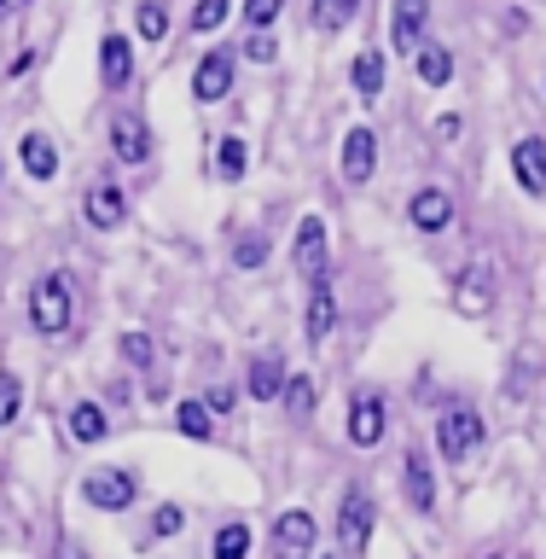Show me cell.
Returning <instances> with one entry per match:
<instances>
[{
  "label": "cell",
  "mask_w": 546,
  "mask_h": 559,
  "mask_svg": "<svg viewBox=\"0 0 546 559\" xmlns=\"http://www.w3.org/2000/svg\"><path fill=\"white\" fill-rule=\"evenodd\" d=\"M29 321L35 332H47V338H64L70 321H76V286H70V274H41L29 286Z\"/></svg>",
  "instance_id": "1"
},
{
  "label": "cell",
  "mask_w": 546,
  "mask_h": 559,
  "mask_svg": "<svg viewBox=\"0 0 546 559\" xmlns=\"http://www.w3.org/2000/svg\"><path fill=\"white\" fill-rule=\"evenodd\" d=\"M436 449H442V461L448 466H460V461H471V454L483 449V414L477 408H442V419H436Z\"/></svg>",
  "instance_id": "2"
},
{
  "label": "cell",
  "mask_w": 546,
  "mask_h": 559,
  "mask_svg": "<svg viewBox=\"0 0 546 559\" xmlns=\"http://www.w3.org/2000/svg\"><path fill=\"white\" fill-rule=\"evenodd\" d=\"M82 496H87V507H99V513H122V507H134L139 478H134V466H99V472H87Z\"/></svg>",
  "instance_id": "3"
},
{
  "label": "cell",
  "mask_w": 546,
  "mask_h": 559,
  "mask_svg": "<svg viewBox=\"0 0 546 559\" xmlns=\"http://www.w3.org/2000/svg\"><path fill=\"white\" fill-rule=\"evenodd\" d=\"M384 431H390V402H384V391H355L349 396V443L378 449Z\"/></svg>",
  "instance_id": "4"
},
{
  "label": "cell",
  "mask_w": 546,
  "mask_h": 559,
  "mask_svg": "<svg viewBox=\"0 0 546 559\" xmlns=\"http://www.w3.org/2000/svg\"><path fill=\"white\" fill-rule=\"evenodd\" d=\"M373 496H366L361 484H349L343 489V507H338V542H343V554H366V542H373Z\"/></svg>",
  "instance_id": "5"
},
{
  "label": "cell",
  "mask_w": 546,
  "mask_h": 559,
  "mask_svg": "<svg viewBox=\"0 0 546 559\" xmlns=\"http://www.w3.org/2000/svg\"><path fill=\"white\" fill-rule=\"evenodd\" d=\"M314 536H320V524H314L308 507L279 513V519H274V559H308V554H314Z\"/></svg>",
  "instance_id": "6"
},
{
  "label": "cell",
  "mask_w": 546,
  "mask_h": 559,
  "mask_svg": "<svg viewBox=\"0 0 546 559\" xmlns=\"http://www.w3.org/2000/svg\"><path fill=\"white\" fill-rule=\"evenodd\" d=\"M453 304H460L465 321H483L488 309H495V262L477 257L471 269L460 274V286H453Z\"/></svg>",
  "instance_id": "7"
},
{
  "label": "cell",
  "mask_w": 546,
  "mask_h": 559,
  "mask_svg": "<svg viewBox=\"0 0 546 559\" xmlns=\"http://www.w3.org/2000/svg\"><path fill=\"white\" fill-rule=\"evenodd\" d=\"M82 210H87V227L117 234V227L129 222V192H122L117 181H94V187H87V199H82Z\"/></svg>",
  "instance_id": "8"
},
{
  "label": "cell",
  "mask_w": 546,
  "mask_h": 559,
  "mask_svg": "<svg viewBox=\"0 0 546 559\" xmlns=\"http://www.w3.org/2000/svg\"><path fill=\"white\" fill-rule=\"evenodd\" d=\"M227 87H233V52L209 47L198 70H192V94H198V105H216V99H227Z\"/></svg>",
  "instance_id": "9"
},
{
  "label": "cell",
  "mask_w": 546,
  "mask_h": 559,
  "mask_svg": "<svg viewBox=\"0 0 546 559\" xmlns=\"http://www.w3.org/2000/svg\"><path fill=\"white\" fill-rule=\"evenodd\" d=\"M425 17H430V0H396V17H390V47L401 59H413L425 47Z\"/></svg>",
  "instance_id": "10"
},
{
  "label": "cell",
  "mask_w": 546,
  "mask_h": 559,
  "mask_svg": "<svg viewBox=\"0 0 546 559\" xmlns=\"http://www.w3.org/2000/svg\"><path fill=\"white\" fill-rule=\"evenodd\" d=\"M378 169V134L373 129H349L343 134V181L349 187H366Z\"/></svg>",
  "instance_id": "11"
},
{
  "label": "cell",
  "mask_w": 546,
  "mask_h": 559,
  "mask_svg": "<svg viewBox=\"0 0 546 559\" xmlns=\"http://www.w3.org/2000/svg\"><path fill=\"white\" fill-rule=\"evenodd\" d=\"M331 234V227L320 222V216H303V222H296V245H291V262H296V269H303L308 280H320V269H326V239Z\"/></svg>",
  "instance_id": "12"
},
{
  "label": "cell",
  "mask_w": 546,
  "mask_h": 559,
  "mask_svg": "<svg viewBox=\"0 0 546 559\" xmlns=\"http://www.w3.org/2000/svg\"><path fill=\"white\" fill-rule=\"evenodd\" d=\"M408 216H413L418 234H442V227L453 222V192L448 187H418L413 204H408Z\"/></svg>",
  "instance_id": "13"
},
{
  "label": "cell",
  "mask_w": 546,
  "mask_h": 559,
  "mask_svg": "<svg viewBox=\"0 0 546 559\" xmlns=\"http://www.w3.org/2000/svg\"><path fill=\"white\" fill-rule=\"evenodd\" d=\"M512 175H518V187L523 192H546V140L541 134H523L518 146H512Z\"/></svg>",
  "instance_id": "14"
},
{
  "label": "cell",
  "mask_w": 546,
  "mask_h": 559,
  "mask_svg": "<svg viewBox=\"0 0 546 559\" xmlns=\"http://www.w3.org/2000/svg\"><path fill=\"white\" fill-rule=\"evenodd\" d=\"M99 82L105 87H129L134 82V41L129 35H105L99 41Z\"/></svg>",
  "instance_id": "15"
},
{
  "label": "cell",
  "mask_w": 546,
  "mask_h": 559,
  "mask_svg": "<svg viewBox=\"0 0 546 559\" xmlns=\"http://www.w3.org/2000/svg\"><path fill=\"white\" fill-rule=\"evenodd\" d=\"M111 152L122 157V164H146L151 157V129L139 117H129V111L111 117Z\"/></svg>",
  "instance_id": "16"
},
{
  "label": "cell",
  "mask_w": 546,
  "mask_h": 559,
  "mask_svg": "<svg viewBox=\"0 0 546 559\" xmlns=\"http://www.w3.org/2000/svg\"><path fill=\"white\" fill-rule=\"evenodd\" d=\"M401 489H408L413 513H430V507H436V478H430V461H425L418 449L401 461Z\"/></svg>",
  "instance_id": "17"
},
{
  "label": "cell",
  "mask_w": 546,
  "mask_h": 559,
  "mask_svg": "<svg viewBox=\"0 0 546 559\" xmlns=\"http://www.w3.org/2000/svg\"><path fill=\"white\" fill-rule=\"evenodd\" d=\"M17 157H24L29 181H52V175H59V146H52L47 134H24L17 140Z\"/></svg>",
  "instance_id": "18"
},
{
  "label": "cell",
  "mask_w": 546,
  "mask_h": 559,
  "mask_svg": "<svg viewBox=\"0 0 546 559\" xmlns=\"http://www.w3.org/2000/svg\"><path fill=\"white\" fill-rule=\"evenodd\" d=\"M331 326H338V297H331L326 280H314V292H308V338L314 344L331 338Z\"/></svg>",
  "instance_id": "19"
},
{
  "label": "cell",
  "mask_w": 546,
  "mask_h": 559,
  "mask_svg": "<svg viewBox=\"0 0 546 559\" xmlns=\"http://www.w3.org/2000/svg\"><path fill=\"white\" fill-rule=\"evenodd\" d=\"M286 367H279V356L268 361V356H262V361H251V379H244V391H251L256 402H274V396H286Z\"/></svg>",
  "instance_id": "20"
},
{
  "label": "cell",
  "mask_w": 546,
  "mask_h": 559,
  "mask_svg": "<svg viewBox=\"0 0 546 559\" xmlns=\"http://www.w3.org/2000/svg\"><path fill=\"white\" fill-rule=\"evenodd\" d=\"M413 64H418V82H425V87H442L453 76V52L442 41H425V47L413 52Z\"/></svg>",
  "instance_id": "21"
},
{
  "label": "cell",
  "mask_w": 546,
  "mask_h": 559,
  "mask_svg": "<svg viewBox=\"0 0 546 559\" xmlns=\"http://www.w3.org/2000/svg\"><path fill=\"white\" fill-rule=\"evenodd\" d=\"M349 76H355V94H361V99H378V94H384V52L366 47L361 59L349 64Z\"/></svg>",
  "instance_id": "22"
},
{
  "label": "cell",
  "mask_w": 546,
  "mask_h": 559,
  "mask_svg": "<svg viewBox=\"0 0 546 559\" xmlns=\"http://www.w3.org/2000/svg\"><path fill=\"white\" fill-rule=\"evenodd\" d=\"M105 431H111V426H105L99 402H76V408H70V437H76V443H99Z\"/></svg>",
  "instance_id": "23"
},
{
  "label": "cell",
  "mask_w": 546,
  "mask_h": 559,
  "mask_svg": "<svg viewBox=\"0 0 546 559\" xmlns=\"http://www.w3.org/2000/svg\"><path fill=\"white\" fill-rule=\"evenodd\" d=\"M361 0H314V29L320 35H338L343 24H355Z\"/></svg>",
  "instance_id": "24"
},
{
  "label": "cell",
  "mask_w": 546,
  "mask_h": 559,
  "mask_svg": "<svg viewBox=\"0 0 546 559\" xmlns=\"http://www.w3.org/2000/svg\"><path fill=\"white\" fill-rule=\"evenodd\" d=\"M174 426L186 437H198V443H209V437H216V414H209L204 402H181V408H174Z\"/></svg>",
  "instance_id": "25"
},
{
  "label": "cell",
  "mask_w": 546,
  "mask_h": 559,
  "mask_svg": "<svg viewBox=\"0 0 546 559\" xmlns=\"http://www.w3.org/2000/svg\"><path fill=\"white\" fill-rule=\"evenodd\" d=\"M216 169H221V181H239V175L251 169V152H244V140H239V134H221V146H216Z\"/></svg>",
  "instance_id": "26"
},
{
  "label": "cell",
  "mask_w": 546,
  "mask_h": 559,
  "mask_svg": "<svg viewBox=\"0 0 546 559\" xmlns=\"http://www.w3.org/2000/svg\"><path fill=\"white\" fill-rule=\"evenodd\" d=\"M244 554H251V524H221V531H216V548H209V559H244Z\"/></svg>",
  "instance_id": "27"
},
{
  "label": "cell",
  "mask_w": 546,
  "mask_h": 559,
  "mask_svg": "<svg viewBox=\"0 0 546 559\" xmlns=\"http://www.w3.org/2000/svg\"><path fill=\"white\" fill-rule=\"evenodd\" d=\"M286 414L291 419H308L314 414V379L308 373H291L286 379Z\"/></svg>",
  "instance_id": "28"
},
{
  "label": "cell",
  "mask_w": 546,
  "mask_h": 559,
  "mask_svg": "<svg viewBox=\"0 0 546 559\" xmlns=\"http://www.w3.org/2000/svg\"><path fill=\"white\" fill-rule=\"evenodd\" d=\"M134 29H139V41H163V35H169V7H163V0H146L139 17H134Z\"/></svg>",
  "instance_id": "29"
},
{
  "label": "cell",
  "mask_w": 546,
  "mask_h": 559,
  "mask_svg": "<svg viewBox=\"0 0 546 559\" xmlns=\"http://www.w3.org/2000/svg\"><path fill=\"white\" fill-rule=\"evenodd\" d=\"M117 349H122V361H129V367H139V373H146V367H151V338H146V332H122V338H117Z\"/></svg>",
  "instance_id": "30"
},
{
  "label": "cell",
  "mask_w": 546,
  "mask_h": 559,
  "mask_svg": "<svg viewBox=\"0 0 546 559\" xmlns=\"http://www.w3.org/2000/svg\"><path fill=\"white\" fill-rule=\"evenodd\" d=\"M262 257H268V239H262V234H244V239L233 245V262H239V269H262Z\"/></svg>",
  "instance_id": "31"
},
{
  "label": "cell",
  "mask_w": 546,
  "mask_h": 559,
  "mask_svg": "<svg viewBox=\"0 0 546 559\" xmlns=\"http://www.w3.org/2000/svg\"><path fill=\"white\" fill-rule=\"evenodd\" d=\"M227 7H233V0H198V7H192V29H216L221 17H227Z\"/></svg>",
  "instance_id": "32"
},
{
  "label": "cell",
  "mask_w": 546,
  "mask_h": 559,
  "mask_svg": "<svg viewBox=\"0 0 546 559\" xmlns=\"http://www.w3.org/2000/svg\"><path fill=\"white\" fill-rule=\"evenodd\" d=\"M279 12H286V0H244V17H251L256 29H268Z\"/></svg>",
  "instance_id": "33"
},
{
  "label": "cell",
  "mask_w": 546,
  "mask_h": 559,
  "mask_svg": "<svg viewBox=\"0 0 546 559\" xmlns=\"http://www.w3.org/2000/svg\"><path fill=\"white\" fill-rule=\"evenodd\" d=\"M181 524H186V513H181L174 501H163V507H157V519H151V531H157V536H174Z\"/></svg>",
  "instance_id": "34"
},
{
  "label": "cell",
  "mask_w": 546,
  "mask_h": 559,
  "mask_svg": "<svg viewBox=\"0 0 546 559\" xmlns=\"http://www.w3.org/2000/svg\"><path fill=\"white\" fill-rule=\"evenodd\" d=\"M17 419V379L0 373V426H12Z\"/></svg>",
  "instance_id": "35"
},
{
  "label": "cell",
  "mask_w": 546,
  "mask_h": 559,
  "mask_svg": "<svg viewBox=\"0 0 546 559\" xmlns=\"http://www.w3.org/2000/svg\"><path fill=\"white\" fill-rule=\"evenodd\" d=\"M244 52H251V59H256V64H274V52H279V41H274V35H268V29H256V35H251V41H244Z\"/></svg>",
  "instance_id": "36"
},
{
  "label": "cell",
  "mask_w": 546,
  "mask_h": 559,
  "mask_svg": "<svg viewBox=\"0 0 546 559\" xmlns=\"http://www.w3.org/2000/svg\"><path fill=\"white\" fill-rule=\"evenodd\" d=\"M233 402H239V396H233V384H209L204 408H209V414H233Z\"/></svg>",
  "instance_id": "37"
},
{
  "label": "cell",
  "mask_w": 546,
  "mask_h": 559,
  "mask_svg": "<svg viewBox=\"0 0 546 559\" xmlns=\"http://www.w3.org/2000/svg\"><path fill=\"white\" fill-rule=\"evenodd\" d=\"M488 559H512V554H488Z\"/></svg>",
  "instance_id": "38"
},
{
  "label": "cell",
  "mask_w": 546,
  "mask_h": 559,
  "mask_svg": "<svg viewBox=\"0 0 546 559\" xmlns=\"http://www.w3.org/2000/svg\"><path fill=\"white\" fill-rule=\"evenodd\" d=\"M12 7H24V0H12Z\"/></svg>",
  "instance_id": "39"
},
{
  "label": "cell",
  "mask_w": 546,
  "mask_h": 559,
  "mask_svg": "<svg viewBox=\"0 0 546 559\" xmlns=\"http://www.w3.org/2000/svg\"><path fill=\"white\" fill-rule=\"evenodd\" d=\"M326 559H331V554H326Z\"/></svg>",
  "instance_id": "40"
}]
</instances>
